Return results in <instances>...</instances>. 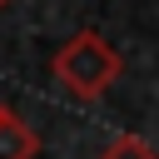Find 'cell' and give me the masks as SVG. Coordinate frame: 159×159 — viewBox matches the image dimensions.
Listing matches in <instances>:
<instances>
[{"mask_svg": "<svg viewBox=\"0 0 159 159\" xmlns=\"http://www.w3.org/2000/svg\"><path fill=\"white\" fill-rule=\"evenodd\" d=\"M5 5H10V0H0V10H5Z\"/></svg>", "mask_w": 159, "mask_h": 159, "instance_id": "277c9868", "label": "cell"}, {"mask_svg": "<svg viewBox=\"0 0 159 159\" xmlns=\"http://www.w3.org/2000/svg\"><path fill=\"white\" fill-rule=\"evenodd\" d=\"M99 159H159V149H154L149 139H139V134H119Z\"/></svg>", "mask_w": 159, "mask_h": 159, "instance_id": "3957f363", "label": "cell"}, {"mask_svg": "<svg viewBox=\"0 0 159 159\" xmlns=\"http://www.w3.org/2000/svg\"><path fill=\"white\" fill-rule=\"evenodd\" d=\"M124 60L119 50L99 35V30H75L55 55H50V75L75 94V99H99L114 80H119Z\"/></svg>", "mask_w": 159, "mask_h": 159, "instance_id": "6da1fadb", "label": "cell"}, {"mask_svg": "<svg viewBox=\"0 0 159 159\" xmlns=\"http://www.w3.org/2000/svg\"><path fill=\"white\" fill-rule=\"evenodd\" d=\"M35 154H40V134L15 109H0V159H35Z\"/></svg>", "mask_w": 159, "mask_h": 159, "instance_id": "7a4b0ae2", "label": "cell"}, {"mask_svg": "<svg viewBox=\"0 0 159 159\" xmlns=\"http://www.w3.org/2000/svg\"><path fill=\"white\" fill-rule=\"evenodd\" d=\"M0 109H5V104H0Z\"/></svg>", "mask_w": 159, "mask_h": 159, "instance_id": "5b68a950", "label": "cell"}]
</instances>
